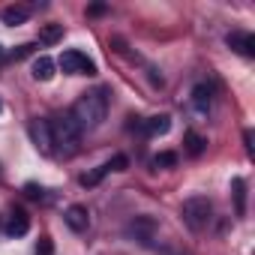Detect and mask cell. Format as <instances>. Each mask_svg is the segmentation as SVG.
Returning a JSON list of instances; mask_svg holds the SVG:
<instances>
[{
  "label": "cell",
  "instance_id": "52a82bcc",
  "mask_svg": "<svg viewBox=\"0 0 255 255\" xmlns=\"http://www.w3.org/2000/svg\"><path fill=\"white\" fill-rule=\"evenodd\" d=\"M63 219H66V225L72 228V231H87V225H90V213H87V207H81V204H72V207H66V213H63Z\"/></svg>",
  "mask_w": 255,
  "mask_h": 255
},
{
  "label": "cell",
  "instance_id": "d6986e66",
  "mask_svg": "<svg viewBox=\"0 0 255 255\" xmlns=\"http://www.w3.org/2000/svg\"><path fill=\"white\" fill-rule=\"evenodd\" d=\"M51 252H54L51 237H39V243H36V255H51Z\"/></svg>",
  "mask_w": 255,
  "mask_h": 255
},
{
  "label": "cell",
  "instance_id": "8992f818",
  "mask_svg": "<svg viewBox=\"0 0 255 255\" xmlns=\"http://www.w3.org/2000/svg\"><path fill=\"white\" fill-rule=\"evenodd\" d=\"M225 42H228V48H234V51L243 54V57H252V54H255V36H252V33L231 30V33L225 36Z\"/></svg>",
  "mask_w": 255,
  "mask_h": 255
},
{
  "label": "cell",
  "instance_id": "ffe728a7",
  "mask_svg": "<svg viewBox=\"0 0 255 255\" xmlns=\"http://www.w3.org/2000/svg\"><path fill=\"white\" fill-rule=\"evenodd\" d=\"M108 168L111 171H126V168H129V159H126V156H114V159H108Z\"/></svg>",
  "mask_w": 255,
  "mask_h": 255
},
{
  "label": "cell",
  "instance_id": "8fae6325",
  "mask_svg": "<svg viewBox=\"0 0 255 255\" xmlns=\"http://www.w3.org/2000/svg\"><path fill=\"white\" fill-rule=\"evenodd\" d=\"M33 78H36V81H51V78H54V60L45 57V54L36 57V60H33Z\"/></svg>",
  "mask_w": 255,
  "mask_h": 255
},
{
  "label": "cell",
  "instance_id": "6da1fadb",
  "mask_svg": "<svg viewBox=\"0 0 255 255\" xmlns=\"http://www.w3.org/2000/svg\"><path fill=\"white\" fill-rule=\"evenodd\" d=\"M69 114H72V120L78 123L81 132L99 129V126L105 123V117H108V90H105V87H96V90L81 93Z\"/></svg>",
  "mask_w": 255,
  "mask_h": 255
},
{
  "label": "cell",
  "instance_id": "9a60e30c",
  "mask_svg": "<svg viewBox=\"0 0 255 255\" xmlns=\"http://www.w3.org/2000/svg\"><path fill=\"white\" fill-rule=\"evenodd\" d=\"M153 228H156V222H153L150 216H135V222L129 225V231H132V234H141V243H147V240H150Z\"/></svg>",
  "mask_w": 255,
  "mask_h": 255
},
{
  "label": "cell",
  "instance_id": "9c48e42d",
  "mask_svg": "<svg viewBox=\"0 0 255 255\" xmlns=\"http://www.w3.org/2000/svg\"><path fill=\"white\" fill-rule=\"evenodd\" d=\"M183 144H186V153H189V156H201V153L207 150V138H204L201 132H195V129H189V132L183 135Z\"/></svg>",
  "mask_w": 255,
  "mask_h": 255
},
{
  "label": "cell",
  "instance_id": "e0dca14e",
  "mask_svg": "<svg viewBox=\"0 0 255 255\" xmlns=\"http://www.w3.org/2000/svg\"><path fill=\"white\" fill-rule=\"evenodd\" d=\"M108 171H111V168H108V162H105V165L93 168L90 174H81V186H96V183H102V177H105Z\"/></svg>",
  "mask_w": 255,
  "mask_h": 255
},
{
  "label": "cell",
  "instance_id": "5bb4252c",
  "mask_svg": "<svg viewBox=\"0 0 255 255\" xmlns=\"http://www.w3.org/2000/svg\"><path fill=\"white\" fill-rule=\"evenodd\" d=\"M60 39H63V24H57V21H51V24H39V42L54 45V42H60Z\"/></svg>",
  "mask_w": 255,
  "mask_h": 255
},
{
  "label": "cell",
  "instance_id": "30bf717a",
  "mask_svg": "<svg viewBox=\"0 0 255 255\" xmlns=\"http://www.w3.org/2000/svg\"><path fill=\"white\" fill-rule=\"evenodd\" d=\"M30 18V9L27 6H21V3H15V6H6L3 9V24H9V27H15V24H24Z\"/></svg>",
  "mask_w": 255,
  "mask_h": 255
},
{
  "label": "cell",
  "instance_id": "7c38bea8",
  "mask_svg": "<svg viewBox=\"0 0 255 255\" xmlns=\"http://www.w3.org/2000/svg\"><path fill=\"white\" fill-rule=\"evenodd\" d=\"M192 105H195L198 111H207V108L213 105V90H210L207 84H195V87H192Z\"/></svg>",
  "mask_w": 255,
  "mask_h": 255
},
{
  "label": "cell",
  "instance_id": "cb8c5ba5",
  "mask_svg": "<svg viewBox=\"0 0 255 255\" xmlns=\"http://www.w3.org/2000/svg\"><path fill=\"white\" fill-rule=\"evenodd\" d=\"M243 144H246V150L252 153V129H246V132H243Z\"/></svg>",
  "mask_w": 255,
  "mask_h": 255
},
{
  "label": "cell",
  "instance_id": "603a6c76",
  "mask_svg": "<svg viewBox=\"0 0 255 255\" xmlns=\"http://www.w3.org/2000/svg\"><path fill=\"white\" fill-rule=\"evenodd\" d=\"M105 3H93V6H87V15H105Z\"/></svg>",
  "mask_w": 255,
  "mask_h": 255
},
{
  "label": "cell",
  "instance_id": "4fadbf2b",
  "mask_svg": "<svg viewBox=\"0 0 255 255\" xmlns=\"http://www.w3.org/2000/svg\"><path fill=\"white\" fill-rule=\"evenodd\" d=\"M231 195H234V210H237V216H243V213H246V180H243V177H234V180H231Z\"/></svg>",
  "mask_w": 255,
  "mask_h": 255
},
{
  "label": "cell",
  "instance_id": "7402d4cb",
  "mask_svg": "<svg viewBox=\"0 0 255 255\" xmlns=\"http://www.w3.org/2000/svg\"><path fill=\"white\" fill-rule=\"evenodd\" d=\"M24 192H27L30 198H42V195H45V189H42L39 183H27V186H24Z\"/></svg>",
  "mask_w": 255,
  "mask_h": 255
},
{
  "label": "cell",
  "instance_id": "44dd1931",
  "mask_svg": "<svg viewBox=\"0 0 255 255\" xmlns=\"http://www.w3.org/2000/svg\"><path fill=\"white\" fill-rule=\"evenodd\" d=\"M33 51H36V45H33V42H27V45H18V48L12 51V57H15V60H21V57H30Z\"/></svg>",
  "mask_w": 255,
  "mask_h": 255
},
{
  "label": "cell",
  "instance_id": "ac0fdd59",
  "mask_svg": "<svg viewBox=\"0 0 255 255\" xmlns=\"http://www.w3.org/2000/svg\"><path fill=\"white\" fill-rule=\"evenodd\" d=\"M174 165H177V153H171V150H162L153 156V168H174Z\"/></svg>",
  "mask_w": 255,
  "mask_h": 255
},
{
  "label": "cell",
  "instance_id": "3957f363",
  "mask_svg": "<svg viewBox=\"0 0 255 255\" xmlns=\"http://www.w3.org/2000/svg\"><path fill=\"white\" fill-rule=\"evenodd\" d=\"M180 216H183V222H186L192 231H201V228L210 222V216H213V204H210L207 195H189V198L183 201Z\"/></svg>",
  "mask_w": 255,
  "mask_h": 255
},
{
  "label": "cell",
  "instance_id": "d4e9b609",
  "mask_svg": "<svg viewBox=\"0 0 255 255\" xmlns=\"http://www.w3.org/2000/svg\"><path fill=\"white\" fill-rule=\"evenodd\" d=\"M0 57H3V48H0Z\"/></svg>",
  "mask_w": 255,
  "mask_h": 255
},
{
  "label": "cell",
  "instance_id": "2e32d148",
  "mask_svg": "<svg viewBox=\"0 0 255 255\" xmlns=\"http://www.w3.org/2000/svg\"><path fill=\"white\" fill-rule=\"evenodd\" d=\"M144 129H147L150 135H165V132L171 129V117H168V114H156V117H150V120L144 123Z\"/></svg>",
  "mask_w": 255,
  "mask_h": 255
},
{
  "label": "cell",
  "instance_id": "277c9868",
  "mask_svg": "<svg viewBox=\"0 0 255 255\" xmlns=\"http://www.w3.org/2000/svg\"><path fill=\"white\" fill-rule=\"evenodd\" d=\"M60 69L66 75H96V63L87 54L75 51V48H69V51L60 54Z\"/></svg>",
  "mask_w": 255,
  "mask_h": 255
},
{
  "label": "cell",
  "instance_id": "5b68a950",
  "mask_svg": "<svg viewBox=\"0 0 255 255\" xmlns=\"http://www.w3.org/2000/svg\"><path fill=\"white\" fill-rule=\"evenodd\" d=\"M27 132H30V138H33V144H36V150L39 153H45V156H51L54 153V141H51V123L48 120H30V126H27Z\"/></svg>",
  "mask_w": 255,
  "mask_h": 255
},
{
  "label": "cell",
  "instance_id": "ba28073f",
  "mask_svg": "<svg viewBox=\"0 0 255 255\" xmlns=\"http://www.w3.org/2000/svg\"><path fill=\"white\" fill-rule=\"evenodd\" d=\"M30 231V216L21 210V207H15L12 213H9V222H6V234L9 237H21V234H27Z\"/></svg>",
  "mask_w": 255,
  "mask_h": 255
},
{
  "label": "cell",
  "instance_id": "7a4b0ae2",
  "mask_svg": "<svg viewBox=\"0 0 255 255\" xmlns=\"http://www.w3.org/2000/svg\"><path fill=\"white\" fill-rule=\"evenodd\" d=\"M51 141L57 144L54 150L63 156H75L78 153V141H81V129L72 120V114H63L57 120H51Z\"/></svg>",
  "mask_w": 255,
  "mask_h": 255
}]
</instances>
